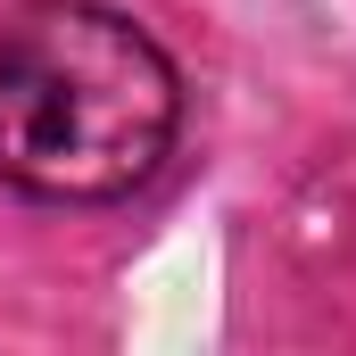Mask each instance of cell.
Segmentation results:
<instances>
[{
    "instance_id": "cell-1",
    "label": "cell",
    "mask_w": 356,
    "mask_h": 356,
    "mask_svg": "<svg viewBox=\"0 0 356 356\" xmlns=\"http://www.w3.org/2000/svg\"><path fill=\"white\" fill-rule=\"evenodd\" d=\"M182 124L175 58L99 0H33L0 25V182L108 207L166 166Z\"/></svg>"
}]
</instances>
